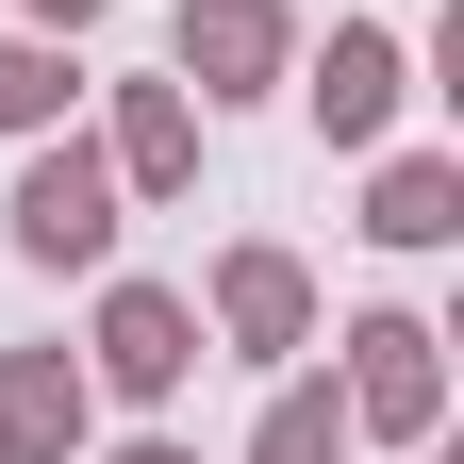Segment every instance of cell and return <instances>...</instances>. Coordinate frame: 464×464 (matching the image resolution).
I'll list each match as a JSON object with an SVG mask.
<instances>
[{
	"label": "cell",
	"instance_id": "14",
	"mask_svg": "<svg viewBox=\"0 0 464 464\" xmlns=\"http://www.w3.org/2000/svg\"><path fill=\"white\" fill-rule=\"evenodd\" d=\"M415 464H448V448H415Z\"/></svg>",
	"mask_w": 464,
	"mask_h": 464
},
{
	"label": "cell",
	"instance_id": "9",
	"mask_svg": "<svg viewBox=\"0 0 464 464\" xmlns=\"http://www.w3.org/2000/svg\"><path fill=\"white\" fill-rule=\"evenodd\" d=\"M365 232H382V249H448V232H464V166L448 150H398L365 183Z\"/></svg>",
	"mask_w": 464,
	"mask_h": 464
},
{
	"label": "cell",
	"instance_id": "1",
	"mask_svg": "<svg viewBox=\"0 0 464 464\" xmlns=\"http://www.w3.org/2000/svg\"><path fill=\"white\" fill-rule=\"evenodd\" d=\"M0 232H17V266H116V166H100V133H34Z\"/></svg>",
	"mask_w": 464,
	"mask_h": 464
},
{
	"label": "cell",
	"instance_id": "7",
	"mask_svg": "<svg viewBox=\"0 0 464 464\" xmlns=\"http://www.w3.org/2000/svg\"><path fill=\"white\" fill-rule=\"evenodd\" d=\"M83 415H100V382L67 348H0V464H83Z\"/></svg>",
	"mask_w": 464,
	"mask_h": 464
},
{
	"label": "cell",
	"instance_id": "13",
	"mask_svg": "<svg viewBox=\"0 0 464 464\" xmlns=\"http://www.w3.org/2000/svg\"><path fill=\"white\" fill-rule=\"evenodd\" d=\"M116 464H199V448H166V431H133V448H116Z\"/></svg>",
	"mask_w": 464,
	"mask_h": 464
},
{
	"label": "cell",
	"instance_id": "3",
	"mask_svg": "<svg viewBox=\"0 0 464 464\" xmlns=\"http://www.w3.org/2000/svg\"><path fill=\"white\" fill-rule=\"evenodd\" d=\"M166 67H183V100H266L299 67V17L282 0H183L166 17Z\"/></svg>",
	"mask_w": 464,
	"mask_h": 464
},
{
	"label": "cell",
	"instance_id": "6",
	"mask_svg": "<svg viewBox=\"0 0 464 464\" xmlns=\"http://www.w3.org/2000/svg\"><path fill=\"white\" fill-rule=\"evenodd\" d=\"M216 348L299 365V348H315V266L299 249H216Z\"/></svg>",
	"mask_w": 464,
	"mask_h": 464
},
{
	"label": "cell",
	"instance_id": "5",
	"mask_svg": "<svg viewBox=\"0 0 464 464\" xmlns=\"http://www.w3.org/2000/svg\"><path fill=\"white\" fill-rule=\"evenodd\" d=\"M199 299H166V282H116L100 299V348H83V382H116V398H183L199 382Z\"/></svg>",
	"mask_w": 464,
	"mask_h": 464
},
{
	"label": "cell",
	"instance_id": "4",
	"mask_svg": "<svg viewBox=\"0 0 464 464\" xmlns=\"http://www.w3.org/2000/svg\"><path fill=\"white\" fill-rule=\"evenodd\" d=\"M398 100H415V50H398L382 17H332V50L299 67V116H315L332 150H382V133H398Z\"/></svg>",
	"mask_w": 464,
	"mask_h": 464
},
{
	"label": "cell",
	"instance_id": "10",
	"mask_svg": "<svg viewBox=\"0 0 464 464\" xmlns=\"http://www.w3.org/2000/svg\"><path fill=\"white\" fill-rule=\"evenodd\" d=\"M67 100H83V67H67V50H50V34H0V133H67Z\"/></svg>",
	"mask_w": 464,
	"mask_h": 464
},
{
	"label": "cell",
	"instance_id": "12",
	"mask_svg": "<svg viewBox=\"0 0 464 464\" xmlns=\"http://www.w3.org/2000/svg\"><path fill=\"white\" fill-rule=\"evenodd\" d=\"M17 17H34V34H83V17H100V0H17Z\"/></svg>",
	"mask_w": 464,
	"mask_h": 464
},
{
	"label": "cell",
	"instance_id": "8",
	"mask_svg": "<svg viewBox=\"0 0 464 464\" xmlns=\"http://www.w3.org/2000/svg\"><path fill=\"white\" fill-rule=\"evenodd\" d=\"M100 166H116V199H183V183H199V100H183V83H116Z\"/></svg>",
	"mask_w": 464,
	"mask_h": 464
},
{
	"label": "cell",
	"instance_id": "11",
	"mask_svg": "<svg viewBox=\"0 0 464 464\" xmlns=\"http://www.w3.org/2000/svg\"><path fill=\"white\" fill-rule=\"evenodd\" d=\"M249 464H348V398H332V382H282L266 431H249Z\"/></svg>",
	"mask_w": 464,
	"mask_h": 464
},
{
	"label": "cell",
	"instance_id": "2",
	"mask_svg": "<svg viewBox=\"0 0 464 464\" xmlns=\"http://www.w3.org/2000/svg\"><path fill=\"white\" fill-rule=\"evenodd\" d=\"M348 431H382V448H431V415H448V332L431 315H348Z\"/></svg>",
	"mask_w": 464,
	"mask_h": 464
}]
</instances>
